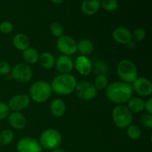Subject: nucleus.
I'll use <instances>...</instances> for the list:
<instances>
[{
  "label": "nucleus",
  "instance_id": "f3484780",
  "mask_svg": "<svg viewBox=\"0 0 152 152\" xmlns=\"http://www.w3.org/2000/svg\"><path fill=\"white\" fill-rule=\"evenodd\" d=\"M100 7L99 0H84L82 3L81 10L83 13L88 16H92L97 13Z\"/></svg>",
  "mask_w": 152,
  "mask_h": 152
},
{
  "label": "nucleus",
  "instance_id": "7c9ffc66",
  "mask_svg": "<svg viewBox=\"0 0 152 152\" xmlns=\"http://www.w3.org/2000/svg\"><path fill=\"white\" fill-rule=\"evenodd\" d=\"M94 68L97 72H99V74H103V75H105L108 71L107 65L101 60H97L94 62Z\"/></svg>",
  "mask_w": 152,
  "mask_h": 152
},
{
  "label": "nucleus",
  "instance_id": "f03ea898",
  "mask_svg": "<svg viewBox=\"0 0 152 152\" xmlns=\"http://www.w3.org/2000/svg\"><path fill=\"white\" fill-rule=\"evenodd\" d=\"M75 77L70 74H60L52 81L51 89L59 95H68L75 91L77 86Z\"/></svg>",
  "mask_w": 152,
  "mask_h": 152
},
{
  "label": "nucleus",
  "instance_id": "5701e85b",
  "mask_svg": "<svg viewBox=\"0 0 152 152\" xmlns=\"http://www.w3.org/2000/svg\"><path fill=\"white\" fill-rule=\"evenodd\" d=\"M77 50L83 56H87L91 54L94 50V44L91 40L84 39L77 44Z\"/></svg>",
  "mask_w": 152,
  "mask_h": 152
},
{
  "label": "nucleus",
  "instance_id": "20e7f679",
  "mask_svg": "<svg viewBox=\"0 0 152 152\" xmlns=\"http://www.w3.org/2000/svg\"><path fill=\"white\" fill-rule=\"evenodd\" d=\"M117 73L123 82L126 83H133L137 78V69L132 61L123 59L117 65Z\"/></svg>",
  "mask_w": 152,
  "mask_h": 152
},
{
  "label": "nucleus",
  "instance_id": "bb28decb",
  "mask_svg": "<svg viewBox=\"0 0 152 152\" xmlns=\"http://www.w3.org/2000/svg\"><path fill=\"white\" fill-rule=\"evenodd\" d=\"M127 134L131 139L137 140L141 136V130L136 125H130L127 127Z\"/></svg>",
  "mask_w": 152,
  "mask_h": 152
},
{
  "label": "nucleus",
  "instance_id": "c9c22d12",
  "mask_svg": "<svg viewBox=\"0 0 152 152\" xmlns=\"http://www.w3.org/2000/svg\"><path fill=\"white\" fill-rule=\"evenodd\" d=\"M126 45H127L128 48H130V49H133V48H135L134 42H133L132 40L131 42H129L128 43V44H126Z\"/></svg>",
  "mask_w": 152,
  "mask_h": 152
},
{
  "label": "nucleus",
  "instance_id": "0eeeda50",
  "mask_svg": "<svg viewBox=\"0 0 152 152\" xmlns=\"http://www.w3.org/2000/svg\"><path fill=\"white\" fill-rule=\"evenodd\" d=\"M75 91L77 96L83 101L91 100L97 95V90L94 85L88 81H83L77 84Z\"/></svg>",
  "mask_w": 152,
  "mask_h": 152
},
{
  "label": "nucleus",
  "instance_id": "a878e982",
  "mask_svg": "<svg viewBox=\"0 0 152 152\" xmlns=\"http://www.w3.org/2000/svg\"><path fill=\"white\" fill-rule=\"evenodd\" d=\"M100 6L107 11H114L118 7L117 0H101Z\"/></svg>",
  "mask_w": 152,
  "mask_h": 152
},
{
  "label": "nucleus",
  "instance_id": "39448f33",
  "mask_svg": "<svg viewBox=\"0 0 152 152\" xmlns=\"http://www.w3.org/2000/svg\"><path fill=\"white\" fill-rule=\"evenodd\" d=\"M113 121L119 129H126L132 125L133 121L132 113L127 106L118 105L114 108L112 112Z\"/></svg>",
  "mask_w": 152,
  "mask_h": 152
},
{
  "label": "nucleus",
  "instance_id": "dca6fc26",
  "mask_svg": "<svg viewBox=\"0 0 152 152\" xmlns=\"http://www.w3.org/2000/svg\"><path fill=\"white\" fill-rule=\"evenodd\" d=\"M8 122L10 126L15 129L20 130V129H24L26 126V118L25 116L20 112H14L10 113L7 117Z\"/></svg>",
  "mask_w": 152,
  "mask_h": 152
},
{
  "label": "nucleus",
  "instance_id": "6ab92c4d",
  "mask_svg": "<svg viewBox=\"0 0 152 152\" xmlns=\"http://www.w3.org/2000/svg\"><path fill=\"white\" fill-rule=\"evenodd\" d=\"M13 45L17 50L24 51L29 48V38L24 34H18L13 37Z\"/></svg>",
  "mask_w": 152,
  "mask_h": 152
},
{
  "label": "nucleus",
  "instance_id": "4468645a",
  "mask_svg": "<svg viewBox=\"0 0 152 152\" xmlns=\"http://www.w3.org/2000/svg\"><path fill=\"white\" fill-rule=\"evenodd\" d=\"M56 68L62 74H69L73 69L74 63L71 58L66 55H61L56 60Z\"/></svg>",
  "mask_w": 152,
  "mask_h": 152
},
{
  "label": "nucleus",
  "instance_id": "1a4fd4ad",
  "mask_svg": "<svg viewBox=\"0 0 152 152\" xmlns=\"http://www.w3.org/2000/svg\"><path fill=\"white\" fill-rule=\"evenodd\" d=\"M57 48L63 55L70 56L77 50V44L75 40L69 36H62L58 38Z\"/></svg>",
  "mask_w": 152,
  "mask_h": 152
},
{
  "label": "nucleus",
  "instance_id": "58836bf2",
  "mask_svg": "<svg viewBox=\"0 0 152 152\" xmlns=\"http://www.w3.org/2000/svg\"><path fill=\"white\" fill-rule=\"evenodd\" d=\"M0 150H1V145H0Z\"/></svg>",
  "mask_w": 152,
  "mask_h": 152
},
{
  "label": "nucleus",
  "instance_id": "f257e3e1",
  "mask_svg": "<svg viewBox=\"0 0 152 152\" xmlns=\"http://www.w3.org/2000/svg\"><path fill=\"white\" fill-rule=\"evenodd\" d=\"M134 90L132 86L124 82H114L108 85L105 90L107 98L111 102L123 105L132 97Z\"/></svg>",
  "mask_w": 152,
  "mask_h": 152
},
{
  "label": "nucleus",
  "instance_id": "e433bc0d",
  "mask_svg": "<svg viewBox=\"0 0 152 152\" xmlns=\"http://www.w3.org/2000/svg\"><path fill=\"white\" fill-rule=\"evenodd\" d=\"M53 4H62V2L64 1V0H50Z\"/></svg>",
  "mask_w": 152,
  "mask_h": 152
},
{
  "label": "nucleus",
  "instance_id": "f704fd0d",
  "mask_svg": "<svg viewBox=\"0 0 152 152\" xmlns=\"http://www.w3.org/2000/svg\"><path fill=\"white\" fill-rule=\"evenodd\" d=\"M145 109L148 114H152V98H149L146 102H145Z\"/></svg>",
  "mask_w": 152,
  "mask_h": 152
},
{
  "label": "nucleus",
  "instance_id": "4c0bfd02",
  "mask_svg": "<svg viewBox=\"0 0 152 152\" xmlns=\"http://www.w3.org/2000/svg\"><path fill=\"white\" fill-rule=\"evenodd\" d=\"M52 152H65L63 149H61V148H56V149L53 150Z\"/></svg>",
  "mask_w": 152,
  "mask_h": 152
},
{
  "label": "nucleus",
  "instance_id": "f8f14e48",
  "mask_svg": "<svg viewBox=\"0 0 152 152\" xmlns=\"http://www.w3.org/2000/svg\"><path fill=\"white\" fill-rule=\"evenodd\" d=\"M30 98L26 94H17L13 96L10 99L8 107L12 111H23L28 108L30 105Z\"/></svg>",
  "mask_w": 152,
  "mask_h": 152
},
{
  "label": "nucleus",
  "instance_id": "412c9836",
  "mask_svg": "<svg viewBox=\"0 0 152 152\" xmlns=\"http://www.w3.org/2000/svg\"><path fill=\"white\" fill-rule=\"evenodd\" d=\"M38 61L39 62V64L42 67H43L44 68H47V69L53 68L56 63L54 56L49 52H43L42 53H41L40 56H39Z\"/></svg>",
  "mask_w": 152,
  "mask_h": 152
},
{
  "label": "nucleus",
  "instance_id": "9b49d317",
  "mask_svg": "<svg viewBox=\"0 0 152 152\" xmlns=\"http://www.w3.org/2000/svg\"><path fill=\"white\" fill-rule=\"evenodd\" d=\"M133 90L141 96H148L152 93V84L145 77L137 78L133 83Z\"/></svg>",
  "mask_w": 152,
  "mask_h": 152
},
{
  "label": "nucleus",
  "instance_id": "6e6552de",
  "mask_svg": "<svg viewBox=\"0 0 152 152\" xmlns=\"http://www.w3.org/2000/svg\"><path fill=\"white\" fill-rule=\"evenodd\" d=\"M10 72L12 78L19 83H28L33 77V71L31 67L23 63L17 64L13 66Z\"/></svg>",
  "mask_w": 152,
  "mask_h": 152
},
{
  "label": "nucleus",
  "instance_id": "473e14b6",
  "mask_svg": "<svg viewBox=\"0 0 152 152\" xmlns=\"http://www.w3.org/2000/svg\"><path fill=\"white\" fill-rule=\"evenodd\" d=\"M11 71V67L8 62L5 61L0 62V74L1 75H7Z\"/></svg>",
  "mask_w": 152,
  "mask_h": 152
},
{
  "label": "nucleus",
  "instance_id": "aec40b11",
  "mask_svg": "<svg viewBox=\"0 0 152 152\" xmlns=\"http://www.w3.org/2000/svg\"><path fill=\"white\" fill-rule=\"evenodd\" d=\"M128 108L132 113H140L145 109V102L139 97L131 98L128 102Z\"/></svg>",
  "mask_w": 152,
  "mask_h": 152
},
{
  "label": "nucleus",
  "instance_id": "7ed1b4c3",
  "mask_svg": "<svg viewBox=\"0 0 152 152\" xmlns=\"http://www.w3.org/2000/svg\"><path fill=\"white\" fill-rule=\"evenodd\" d=\"M51 86L48 82L38 81L32 85L30 89V95L33 100L38 103L46 102L51 96Z\"/></svg>",
  "mask_w": 152,
  "mask_h": 152
},
{
  "label": "nucleus",
  "instance_id": "ea45409f",
  "mask_svg": "<svg viewBox=\"0 0 152 152\" xmlns=\"http://www.w3.org/2000/svg\"><path fill=\"white\" fill-rule=\"evenodd\" d=\"M99 1H100V0H99Z\"/></svg>",
  "mask_w": 152,
  "mask_h": 152
},
{
  "label": "nucleus",
  "instance_id": "393cba45",
  "mask_svg": "<svg viewBox=\"0 0 152 152\" xmlns=\"http://www.w3.org/2000/svg\"><path fill=\"white\" fill-rule=\"evenodd\" d=\"M94 86L96 90H103L104 88H106L108 86V77L103 74H99L96 77L94 80Z\"/></svg>",
  "mask_w": 152,
  "mask_h": 152
},
{
  "label": "nucleus",
  "instance_id": "9d476101",
  "mask_svg": "<svg viewBox=\"0 0 152 152\" xmlns=\"http://www.w3.org/2000/svg\"><path fill=\"white\" fill-rule=\"evenodd\" d=\"M16 148L18 152H42L39 142L32 137H23L19 140Z\"/></svg>",
  "mask_w": 152,
  "mask_h": 152
},
{
  "label": "nucleus",
  "instance_id": "4be33fe9",
  "mask_svg": "<svg viewBox=\"0 0 152 152\" xmlns=\"http://www.w3.org/2000/svg\"><path fill=\"white\" fill-rule=\"evenodd\" d=\"M22 56L26 63L34 65L38 62L39 55L36 49L33 48H28L26 50H24Z\"/></svg>",
  "mask_w": 152,
  "mask_h": 152
},
{
  "label": "nucleus",
  "instance_id": "ddd939ff",
  "mask_svg": "<svg viewBox=\"0 0 152 152\" xmlns=\"http://www.w3.org/2000/svg\"><path fill=\"white\" fill-rule=\"evenodd\" d=\"M75 68L79 74L81 75L87 76L91 72L93 65L87 56L82 55L76 59Z\"/></svg>",
  "mask_w": 152,
  "mask_h": 152
},
{
  "label": "nucleus",
  "instance_id": "a211bd4d",
  "mask_svg": "<svg viewBox=\"0 0 152 152\" xmlns=\"http://www.w3.org/2000/svg\"><path fill=\"white\" fill-rule=\"evenodd\" d=\"M50 110L51 114L55 117H61L65 114L66 110V105L62 99H54L50 105Z\"/></svg>",
  "mask_w": 152,
  "mask_h": 152
},
{
  "label": "nucleus",
  "instance_id": "cd10ccee",
  "mask_svg": "<svg viewBox=\"0 0 152 152\" xmlns=\"http://www.w3.org/2000/svg\"><path fill=\"white\" fill-rule=\"evenodd\" d=\"M50 31L52 35L55 37L59 38L64 34V28L60 23L58 22H53L50 26Z\"/></svg>",
  "mask_w": 152,
  "mask_h": 152
},
{
  "label": "nucleus",
  "instance_id": "c85d7f7f",
  "mask_svg": "<svg viewBox=\"0 0 152 152\" xmlns=\"http://www.w3.org/2000/svg\"><path fill=\"white\" fill-rule=\"evenodd\" d=\"M145 37V31L143 28H137L134 31V32L132 34V40L133 42H140L142 41L144 38Z\"/></svg>",
  "mask_w": 152,
  "mask_h": 152
},
{
  "label": "nucleus",
  "instance_id": "b1692460",
  "mask_svg": "<svg viewBox=\"0 0 152 152\" xmlns=\"http://www.w3.org/2000/svg\"><path fill=\"white\" fill-rule=\"evenodd\" d=\"M14 138V134L11 130L5 129L0 133V145H7L11 143Z\"/></svg>",
  "mask_w": 152,
  "mask_h": 152
},
{
  "label": "nucleus",
  "instance_id": "2f4dec72",
  "mask_svg": "<svg viewBox=\"0 0 152 152\" xmlns=\"http://www.w3.org/2000/svg\"><path fill=\"white\" fill-rule=\"evenodd\" d=\"M13 29V24L8 21H5V22H1L0 25V31L3 34H10L12 32Z\"/></svg>",
  "mask_w": 152,
  "mask_h": 152
},
{
  "label": "nucleus",
  "instance_id": "423d86ee",
  "mask_svg": "<svg viewBox=\"0 0 152 152\" xmlns=\"http://www.w3.org/2000/svg\"><path fill=\"white\" fill-rule=\"evenodd\" d=\"M62 135L59 131L54 129H48L42 133L39 138V143L42 148L47 150H54L60 145Z\"/></svg>",
  "mask_w": 152,
  "mask_h": 152
},
{
  "label": "nucleus",
  "instance_id": "72a5a7b5",
  "mask_svg": "<svg viewBox=\"0 0 152 152\" xmlns=\"http://www.w3.org/2000/svg\"><path fill=\"white\" fill-rule=\"evenodd\" d=\"M141 123L145 127L151 129L152 128V114H146L142 116L140 120Z\"/></svg>",
  "mask_w": 152,
  "mask_h": 152
},
{
  "label": "nucleus",
  "instance_id": "2eb2a0df",
  "mask_svg": "<svg viewBox=\"0 0 152 152\" xmlns=\"http://www.w3.org/2000/svg\"><path fill=\"white\" fill-rule=\"evenodd\" d=\"M113 39L117 43L126 45L132 41V33L125 27H118L113 32Z\"/></svg>",
  "mask_w": 152,
  "mask_h": 152
},
{
  "label": "nucleus",
  "instance_id": "c756f323",
  "mask_svg": "<svg viewBox=\"0 0 152 152\" xmlns=\"http://www.w3.org/2000/svg\"><path fill=\"white\" fill-rule=\"evenodd\" d=\"M9 114H10V108L8 105L0 101V120L6 119Z\"/></svg>",
  "mask_w": 152,
  "mask_h": 152
}]
</instances>
